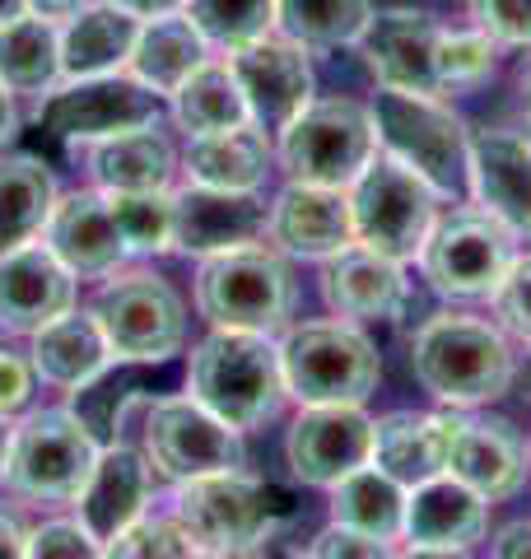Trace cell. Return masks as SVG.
Masks as SVG:
<instances>
[{
  "instance_id": "9",
  "label": "cell",
  "mask_w": 531,
  "mask_h": 559,
  "mask_svg": "<svg viewBox=\"0 0 531 559\" xmlns=\"http://www.w3.org/2000/svg\"><path fill=\"white\" fill-rule=\"evenodd\" d=\"M88 312L98 318L117 364H168L187 345V304L154 271L108 275Z\"/></svg>"
},
{
  "instance_id": "35",
  "label": "cell",
  "mask_w": 531,
  "mask_h": 559,
  "mask_svg": "<svg viewBox=\"0 0 531 559\" xmlns=\"http://www.w3.org/2000/svg\"><path fill=\"white\" fill-rule=\"evenodd\" d=\"M331 522L378 540H397L405 522V485H397L374 462L350 471L341 485H331Z\"/></svg>"
},
{
  "instance_id": "24",
  "label": "cell",
  "mask_w": 531,
  "mask_h": 559,
  "mask_svg": "<svg viewBox=\"0 0 531 559\" xmlns=\"http://www.w3.org/2000/svg\"><path fill=\"white\" fill-rule=\"evenodd\" d=\"M322 299L331 312H341L345 322L397 318L405 304L401 261L364 248V242H350V248L322 261Z\"/></svg>"
},
{
  "instance_id": "42",
  "label": "cell",
  "mask_w": 531,
  "mask_h": 559,
  "mask_svg": "<svg viewBox=\"0 0 531 559\" xmlns=\"http://www.w3.org/2000/svg\"><path fill=\"white\" fill-rule=\"evenodd\" d=\"M499 322L512 331L518 341L531 345V257H512V266L504 271L499 289L489 294Z\"/></svg>"
},
{
  "instance_id": "1",
  "label": "cell",
  "mask_w": 531,
  "mask_h": 559,
  "mask_svg": "<svg viewBox=\"0 0 531 559\" xmlns=\"http://www.w3.org/2000/svg\"><path fill=\"white\" fill-rule=\"evenodd\" d=\"M187 396H197L210 415L234 429H257L275 419L285 406V369H280V341L266 331H224L191 349L187 364Z\"/></svg>"
},
{
  "instance_id": "5",
  "label": "cell",
  "mask_w": 531,
  "mask_h": 559,
  "mask_svg": "<svg viewBox=\"0 0 531 559\" xmlns=\"http://www.w3.org/2000/svg\"><path fill=\"white\" fill-rule=\"evenodd\" d=\"M374 131L378 150L401 159L405 168H415L438 197H462L467 187V159H471V135L462 127V117L452 108H442L434 94H405V90H382L374 103Z\"/></svg>"
},
{
  "instance_id": "32",
  "label": "cell",
  "mask_w": 531,
  "mask_h": 559,
  "mask_svg": "<svg viewBox=\"0 0 531 559\" xmlns=\"http://www.w3.org/2000/svg\"><path fill=\"white\" fill-rule=\"evenodd\" d=\"M61 75V24L20 14L0 24V84L20 98H47Z\"/></svg>"
},
{
  "instance_id": "21",
  "label": "cell",
  "mask_w": 531,
  "mask_h": 559,
  "mask_svg": "<svg viewBox=\"0 0 531 559\" xmlns=\"http://www.w3.org/2000/svg\"><path fill=\"white\" fill-rule=\"evenodd\" d=\"M467 187L475 205L494 215L512 238H531V140L512 131L471 135Z\"/></svg>"
},
{
  "instance_id": "17",
  "label": "cell",
  "mask_w": 531,
  "mask_h": 559,
  "mask_svg": "<svg viewBox=\"0 0 531 559\" xmlns=\"http://www.w3.org/2000/svg\"><path fill=\"white\" fill-rule=\"evenodd\" d=\"M80 299V280L61 266V257L43 238L0 252V331L33 336L47 322L66 318Z\"/></svg>"
},
{
  "instance_id": "44",
  "label": "cell",
  "mask_w": 531,
  "mask_h": 559,
  "mask_svg": "<svg viewBox=\"0 0 531 559\" xmlns=\"http://www.w3.org/2000/svg\"><path fill=\"white\" fill-rule=\"evenodd\" d=\"M33 388H38V373H33V359L28 349H14V345H0V415L14 419L28 411Z\"/></svg>"
},
{
  "instance_id": "19",
  "label": "cell",
  "mask_w": 531,
  "mask_h": 559,
  "mask_svg": "<svg viewBox=\"0 0 531 559\" xmlns=\"http://www.w3.org/2000/svg\"><path fill=\"white\" fill-rule=\"evenodd\" d=\"M150 499H154V466L145 457V448L117 439V443H103L98 462L75 499V518L98 546H108L131 522L150 513Z\"/></svg>"
},
{
  "instance_id": "31",
  "label": "cell",
  "mask_w": 531,
  "mask_h": 559,
  "mask_svg": "<svg viewBox=\"0 0 531 559\" xmlns=\"http://www.w3.org/2000/svg\"><path fill=\"white\" fill-rule=\"evenodd\" d=\"M61 187L51 168L33 154H0V252L43 238Z\"/></svg>"
},
{
  "instance_id": "53",
  "label": "cell",
  "mask_w": 531,
  "mask_h": 559,
  "mask_svg": "<svg viewBox=\"0 0 531 559\" xmlns=\"http://www.w3.org/2000/svg\"><path fill=\"white\" fill-rule=\"evenodd\" d=\"M252 559H304V555H294L290 546H275V540H266V546H261Z\"/></svg>"
},
{
  "instance_id": "52",
  "label": "cell",
  "mask_w": 531,
  "mask_h": 559,
  "mask_svg": "<svg viewBox=\"0 0 531 559\" xmlns=\"http://www.w3.org/2000/svg\"><path fill=\"white\" fill-rule=\"evenodd\" d=\"M405 559H471L467 550H442V546H411Z\"/></svg>"
},
{
  "instance_id": "13",
  "label": "cell",
  "mask_w": 531,
  "mask_h": 559,
  "mask_svg": "<svg viewBox=\"0 0 531 559\" xmlns=\"http://www.w3.org/2000/svg\"><path fill=\"white\" fill-rule=\"evenodd\" d=\"M424 280L448 299H481L512 266V234L485 210H452L420 248Z\"/></svg>"
},
{
  "instance_id": "49",
  "label": "cell",
  "mask_w": 531,
  "mask_h": 559,
  "mask_svg": "<svg viewBox=\"0 0 531 559\" xmlns=\"http://www.w3.org/2000/svg\"><path fill=\"white\" fill-rule=\"evenodd\" d=\"M108 5L135 14V20H158V14H177L187 0H108Z\"/></svg>"
},
{
  "instance_id": "4",
  "label": "cell",
  "mask_w": 531,
  "mask_h": 559,
  "mask_svg": "<svg viewBox=\"0 0 531 559\" xmlns=\"http://www.w3.org/2000/svg\"><path fill=\"white\" fill-rule=\"evenodd\" d=\"M280 369L298 406H364L382 378L378 345L354 322H298L280 336Z\"/></svg>"
},
{
  "instance_id": "34",
  "label": "cell",
  "mask_w": 531,
  "mask_h": 559,
  "mask_svg": "<svg viewBox=\"0 0 531 559\" xmlns=\"http://www.w3.org/2000/svg\"><path fill=\"white\" fill-rule=\"evenodd\" d=\"M168 103H173L177 131H187V140L220 135V131H234V127H247V121H252L228 61H205L182 90L168 94Z\"/></svg>"
},
{
  "instance_id": "56",
  "label": "cell",
  "mask_w": 531,
  "mask_h": 559,
  "mask_svg": "<svg viewBox=\"0 0 531 559\" xmlns=\"http://www.w3.org/2000/svg\"><path fill=\"white\" fill-rule=\"evenodd\" d=\"M527 121H531V108H527Z\"/></svg>"
},
{
  "instance_id": "10",
  "label": "cell",
  "mask_w": 531,
  "mask_h": 559,
  "mask_svg": "<svg viewBox=\"0 0 531 559\" xmlns=\"http://www.w3.org/2000/svg\"><path fill=\"white\" fill-rule=\"evenodd\" d=\"M280 168L290 182L308 187H350L374 164L378 131L374 112L354 98H312L285 131H280Z\"/></svg>"
},
{
  "instance_id": "50",
  "label": "cell",
  "mask_w": 531,
  "mask_h": 559,
  "mask_svg": "<svg viewBox=\"0 0 531 559\" xmlns=\"http://www.w3.org/2000/svg\"><path fill=\"white\" fill-rule=\"evenodd\" d=\"M14 94L5 90V84H0V145H5V140L14 135V103H10Z\"/></svg>"
},
{
  "instance_id": "46",
  "label": "cell",
  "mask_w": 531,
  "mask_h": 559,
  "mask_svg": "<svg viewBox=\"0 0 531 559\" xmlns=\"http://www.w3.org/2000/svg\"><path fill=\"white\" fill-rule=\"evenodd\" d=\"M494 559H531V522H508L494 536Z\"/></svg>"
},
{
  "instance_id": "40",
  "label": "cell",
  "mask_w": 531,
  "mask_h": 559,
  "mask_svg": "<svg viewBox=\"0 0 531 559\" xmlns=\"http://www.w3.org/2000/svg\"><path fill=\"white\" fill-rule=\"evenodd\" d=\"M494 70V38L481 28H442L438 38V84L448 90H471Z\"/></svg>"
},
{
  "instance_id": "37",
  "label": "cell",
  "mask_w": 531,
  "mask_h": 559,
  "mask_svg": "<svg viewBox=\"0 0 531 559\" xmlns=\"http://www.w3.org/2000/svg\"><path fill=\"white\" fill-rule=\"evenodd\" d=\"M117 219V234L131 257L173 252L177 234V197L173 191H103Z\"/></svg>"
},
{
  "instance_id": "25",
  "label": "cell",
  "mask_w": 531,
  "mask_h": 559,
  "mask_svg": "<svg viewBox=\"0 0 531 559\" xmlns=\"http://www.w3.org/2000/svg\"><path fill=\"white\" fill-rule=\"evenodd\" d=\"M28 359H33V373L57 392H88L117 364L108 336H103V326L88 308L84 312L70 308L66 318L47 322L43 331H33Z\"/></svg>"
},
{
  "instance_id": "29",
  "label": "cell",
  "mask_w": 531,
  "mask_h": 559,
  "mask_svg": "<svg viewBox=\"0 0 531 559\" xmlns=\"http://www.w3.org/2000/svg\"><path fill=\"white\" fill-rule=\"evenodd\" d=\"M182 173L191 187L215 191H261L271 173V135L261 127H234L220 135H197L182 150Z\"/></svg>"
},
{
  "instance_id": "11",
  "label": "cell",
  "mask_w": 531,
  "mask_h": 559,
  "mask_svg": "<svg viewBox=\"0 0 531 559\" xmlns=\"http://www.w3.org/2000/svg\"><path fill=\"white\" fill-rule=\"evenodd\" d=\"M140 448H145L150 466L173 485L220 476V471H243V429L224 425L210 415L197 396H164L150 401L145 419H140Z\"/></svg>"
},
{
  "instance_id": "18",
  "label": "cell",
  "mask_w": 531,
  "mask_h": 559,
  "mask_svg": "<svg viewBox=\"0 0 531 559\" xmlns=\"http://www.w3.org/2000/svg\"><path fill=\"white\" fill-rule=\"evenodd\" d=\"M438 38L442 24L424 10H378L368 20L359 51L374 80L382 90H405V94H442L438 84Z\"/></svg>"
},
{
  "instance_id": "43",
  "label": "cell",
  "mask_w": 531,
  "mask_h": 559,
  "mask_svg": "<svg viewBox=\"0 0 531 559\" xmlns=\"http://www.w3.org/2000/svg\"><path fill=\"white\" fill-rule=\"evenodd\" d=\"M475 28L489 33L494 43L531 47V0H471Z\"/></svg>"
},
{
  "instance_id": "28",
  "label": "cell",
  "mask_w": 531,
  "mask_h": 559,
  "mask_svg": "<svg viewBox=\"0 0 531 559\" xmlns=\"http://www.w3.org/2000/svg\"><path fill=\"white\" fill-rule=\"evenodd\" d=\"M140 24L145 20L108 5V0L84 5L75 20L61 24V75L66 80H94V75H117V70H127L135 38H140Z\"/></svg>"
},
{
  "instance_id": "6",
  "label": "cell",
  "mask_w": 531,
  "mask_h": 559,
  "mask_svg": "<svg viewBox=\"0 0 531 559\" xmlns=\"http://www.w3.org/2000/svg\"><path fill=\"white\" fill-rule=\"evenodd\" d=\"M168 513L205 559H252L275 532L271 495L247 471L182 480L173 489Z\"/></svg>"
},
{
  "instance_id": "45",
  "label": "cell",
  "mask_w": 531,
  "mask_h": 559,
  "mask_svg": "<svg viewBox=\"0 0 531 559\" xmlns=\"http://www.w3.org/2000/svg\"><path fill=\"white\" fill-rule=\"evenodd\" d=\"M304 559H397L392 546L378 536H364V532H350L341 522H331L327 532L312 536V546Z\"/></svg>"
},
{
  "instance_id": "7",
  "label": "cell",
  "mask_w": 531,
  "mask_h": 559,
  "mask_svg": "<svg viewBox=\"0 0 531 559\" xmlns=\"http://www.w3.org/2000/svg\"><path fill=\"white\" fill-rule=\"evenodd\" d=\"M345 201H350L354 242H364V248H374L392 261L420 257L424 238L438 224V191L415 168H405L401 159H392L382 150L345 187Z\"/></svg>"
},
{
  "instance_id": "14",
  "label": "cell",
  "mask_w": 531,
  "mask_h": 559,
  "mask_svg": "<svg viewBox=\"0 0 531 559\" xmlns=\"http://www.w3.org/2000/svg\"><path fill=\"white\" fill-rule=\"evenodd\" d=\"M228 70H234L238 90L252 112V127L266 135H280L312 103V61L308 47L285 38V33H266V38L228 51Z\"/></svg>"
},
{
  "instance_id": "26",
  "label": "cell",
  "mask_w": 531,
  "mask_h": 559,
  "mask_svg": "<svg viewBox=\"0 0 531 559\" xmlns=\"http://www.w3.org/2000/svg\"><path fill=\"white\" fill-rule=\"evenodd\" d=\"M485 495H475L448 471H438L434 480L405 489V522L401 536L411 546H442V550H471L485 536Z\"/></svg>"
},
{
  "instance_id": "23",
  "label": "cell",
  "mask_w": 531,
  "mask_h": 559,
  "mask_svg": "<svg viewBox=\"0 0 531 559\" xmlns=\"http://www.w3.org/2000/svg\"><path fill=\"white\" fill-rule=\"evenodd\" d=\"M275 252L304 257V261H327L354 242L350 224V201L341 187H308L290 182L271 201V234Z\"/></svg>"
},
{
  "instance_id": "15",
  "label": "cell",
  "mask_w": 531,
  "mask_h": 559,
  "mask_svg": "<svg viewBox=\"0 0 531 559\" xmlns=\"http://www.w3.org/2000/svg\"><path fill=\"white\" fill-rule=\"evenodd\" d=\"M285 457L304 485L331 489L374 457V419L364 406H304L285 433Z\"/></svg>"
},
{
  "instance_id": "33",
  "label": "cell",
  "mask_w": 531,
  "mask_h": 559,
  "mask_svg": "<svg viewBox=\"0 0 531 559\" xmlns=\"http://www.w3.org/2000/svg\"><path fill=\"white\" fill-rule=\"evenodd\" d=\"M374 462L397 485L415 489L442 471V415L397 411L374 419Z\"/></svg>"
},
{
  "instance_id": "2",
  "label": "cell",
  "mask_w": 531,
  "mask_h": 559,
  "mask_svg": "<svg viewBox=\"0 0 531 559\" xmlns=\"http://www.w3.org/2000/svg\"><path fill=\"white\" fill-rule=\"evenodd\" d=\"M411 373L448 406H485L512 382V349L471 312H438L415 331Z\"/></svg>"
},
{
  "instance_id": "48",
  "label": "cell",
  "mask_w": 531,
  "mask_h": 559,
  "mask_svg": "<svg viewBox=\"0 0 531 559\" xmlns=\"http://www.w3.org/2000/svg\"><path fill=\"white\" fill-rule=\"evenodd\" d=\"M28 14H38V20H51V24H66L75 20V14L88 5V0H24Z\"/></svg>"
},
{
  "instance_id": "36",
  "label": "cell",
  "mask_w": 531,
  "mask_h": 559,
  "mask_svg": "<svg viewBox=\"0 0 531 559\" xmlns=\"http://www.w3.org/2000/svg\"><path fill=\"white\" fill-rule=\"evenodd\" d=\"M368 20V0H280L275 10V28L304 47H354Z\"/></svg>"
},
{
  "instance_id": "51",
  "label": "cell",
  "mask_w": 531,
  "mask_h": 559,
  "mask_svg": "<svg viewBox=\"0 0 531 559\" xmlns=\"http://www.w3.org/2000/svg\"><path fill=\"white\" fill-rule=\"evenodd\" d=\"M10 443H14V419L0 415V485H5V462H10Z\"/></svg>"
},
{
  "instance_id": "41",
  "label": "cell",
  "mask_w": 531,
  "mask_h": 559,
  "mask_svg": "<svg viewBox=\"0 0 531 559\" xmlns=\"http://www.w3.org/2000/svg\"><path fill=\"white\" fill-rule=\"evenodd\" d=\"M28 559H103V546L80 527V518H47L28 532Z\"/></svg>"
},
{
  "instance_id": "38",
  "label": "cell",
  "mask_w": 531,
  "mask_h": 559,
  "mask_svg": "<svg viewBox=\"0 0 531 559\" xmlns=\"http://www.w3.org/2000/svg\"><path fill=\"white\" fill-rule=\"evenodd\" d=\"M275 10L280 0H187L182 5V14L197 24L201 38L210 47H220L224 57L266 38L275 28Z\"/></svg>"
},
{
  "instance_id": "22",
  "label": "cell",
  "mask_w": 531,
  "mask_h": 559,
  "mask_svg": "<svg viewBox=\"0 0 531 559\" xmlns=\"http://www.w3.org/2000/svg\"><path fill=\"white\" fill-rule=\"evenodd\" d=\"M43 242L61 257V266L75 280H108L131 261L103 191H70V197H61L43 229Z\"/></svg>"
},
{
  "instance_id": "12",
  "label": "cell",
  "mask_w": 531,
  "mask_h": 559,
  "mask_svg": "<svg viewBox=\"0 0 531 559\" xmlns=\"http://www.w3.org/2000/svg\"><path fill=\"white\" fill-rule=\"evenodd\" d=\"M38 121L47 135L66 140V145H94V140H108L121 131L158 127L164 108H158L154 90H145L127 70H117V75L57 84V90L43 98Z\"/></svg>"
},
{
  "instance_id": "54",
  "label": "cell",
  "mask_w": 531,
  "mask_h": 559,
  "mask_svg": "<svg viewBox=\"0 0 531 559\" xmlns=\"http://www.w3.org/2000/svg\"><path fill=\"white\" fill-rule=\"evenodd\" d=\"M20 14H28V5H24V0H0V24L20 20Z\"/></svg>"
},
{
  "instance_id": "8",
  "label": "cell",
  "mask_w": 531,
  "mask_h": 559,
  "mask_svg": "<svg viewBox=\"0 0 531 559\" xmlns=\"http://www.w3.org/2000/svg\"><path fill=\"white\" fill-rule=\"evenodd\" d=\"M197 312L224 331H285L294 312V280L285 257L261 248H238L205 257L197 271Z\"/></svg>"
},
{
  "instance_id": "47",
  "label": "cell",
  "mask_w": 531,
  "mask_h": 559,
  "mask_svg": "<svg viewBox=\"0 0 531 559\" xmlns=\"http://www.w3.org/2000/svg\"><path fill=\"white\" fill-rule=\"evenodd\" d=\"M0 559H28V527L0 509Z\"/></svg>"
},
{
  "instance_id": "16",
  "label": "cell",
  "mask_w": 531,
  "mask_h": 559,
  "mask_svg": "<svg viewBox=\"0 0 531 559\" xmlns=\"http://www.w3.org/2000/svg\"><path fill=\"white\" fill-rule=\"evenodd\" d=\"M177 197V234L173 252L187 257H220L238 248H261L271 234V205L261 191H215V187H182Z\"/></svg>"
},
{
  "instance_id": "30",
  "label": "cell",
  "mask_w": 531,
  "mask_h": 559,
  "mask_svg": "<svg viewBox=\"0 0 531 559\" xmlns=\"http://www.w3.org/2000/svg\"><path fill=\"white\" fill-rule=\"evenodd\" d=\"M205 61H210V43L197 33V24L177 10V14H158V20L140 24L127 75H135L158 98H168V94L182 90Z\"/></svg>"
},
{
  "instance_id": "55",
  "label": "cell",
  "mask_w": 531,
  "mask_h": 559,
  "mask_svg": "<svg viewBox=\"0 0 531 559\" xmlns=\"http://www.w3.org/2000/svg\"><path fill=\"white\" fill-rule=\"evenodd\" d=\"M522 388L531 392V355H527V369H522Z\"/></svg>"
},
{
  "instance_id": "20",
  "label": "cell",
  "mask_w": 531,
  "mask_h": 559,
  "mask_svg": "<svg viewBox=\"0 0 531 559\" xmlns=\"http://www.w3.org/2000/svg\"><path fill=\"white\" fill-rule=\"evenodd\" d=\"M442 471L485 499H508L518 495L527 476V452L504 419H471L462 411H442Z\"/></svg>"
},
{
  "instance_id": "39",
  "label": "cell",
  "mask_w": 531,
  "mask_h": 559,
  "mask_svg": "<svg viewBox=\"0 0 531 559\" xmlns=\"http://www.w3.org/2000/svg\"><path fill=\"white\" fill-rule=\"evenodd\" d=\"M103 559H205V555L191 546V536L177 527L173 513H145L117 540L103 546Z\"/></svg>"
},
{
  "instance_id": "27",
  "label": "cell",
  "mask_w": 531,
  "mask_h": 559,
  "mask_svg": "<svg viewBox=\"0 0 531 559\" xmlns=\"http://www.w3.org/2000/svg\"><path fill=\"white\" fill-rule=\"evenodd\" d=\"M84 168L98 191H168L177 173V150L158 121V127L121 131L84 145Z\"/></svg>"
},
{
  "instance_id": "3",
  "label": "cell",
  "mask_w": 531,
  "mask_h": 559,
  "mask_svg": "<svg viewBox=\"0 0 531 559\" xmlns=\"http://www.w3.org/2000/svg\"><path fill=\"white\" fill-rule=\"evenodd\" d=\"M103 452L94 425L70 411L47 406L14 419V443L5 462V489L28 503H75Z\"/></svg>"
}]
</instances>
